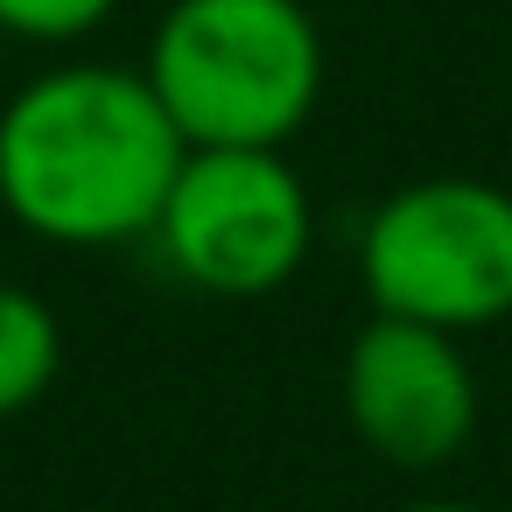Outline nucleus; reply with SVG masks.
<instances>
[{"label":"nucleus","instance_id":"4","mask_svg":"<svg viewBox=\"0 0 512 512\" xmlns=\"http://www.w3.org/2000/svg\"><path fill=\"white\" fill-rule=\"evenodd\" d=\"M148 239L190 288L253 302L295 281L316 211L281 148H190Z\"/></svg>","mask_w":512,"mask_h":512},{"label":"nucleus","instance_id":"6","mask_svg":"<svg viewBox=\"0 0 512 512\" xmlns=\"http://www.w3.org/2000/svg\"><path fill=\"white\" fill-rule=\"evenodd\" d=\"M57 365H64L57 309L22 281H0V421L29 414L57 386Z\"/></svg>","mask_w":512,"mask_h":512},{"label":"nucleus","instance_id":"5","mask_svg":"<svg viewBox=\"0 0 512 512\" xmlns=\"http://www.w3.org/2000/svg\"><path fill=\"white\" fill-rule=\"evenodd\" d=\"M344 421L372 456L435 470L477 428V372L449 330L372 316L344 351Z\"/></svg>","mask_w":512,"mask_h":512},{"label":"nucleus","instance_id":"7","mask_svg":"<svg viewBox=\"0 0 512 512\" xmlns=\"http://www.w3.org/2000/svg\"><path fill=\"white\" fill-rule=\"evenodd\" d=\"M113 8H120V0H0V36H22V43H78Z\"/></svg>","mask_w":512,"mask_h":512},{"label":"nucleus","instance_id":"2","mask_svg":"<svg viewBox=\"0 0 512 512\" xmlns=\"http://www.w3.org/2000/svg\"><path fill=\"white\" fill-rule=\"evenodd\" d=\"M141 78L183 148H281L323 92V36L302 0H169Z\"/></svg>","mask_w":512,"mask_h":512},{"label":"nucleus","instance_id":"1","mask_svg":"<svg viewBox=\"0 0 512 512\" xmlns=\"http://www.w3.org/2000/svg\"><path fill=\"white\" fill-rule=\"evenodd\" d=\"M183 155L141 71L57 64L0 106V211L50 246H127L155 232Z\"/></svg>","mask_w":512,"mask_h":512},{"label":"nucleus","instance_id":"8","mask_svg":"<svg viewBox=\"0 0 512 512\" xmlns=\"http://www.w3.org/2000/svg\"><path fill=\"white\" fill-rule=\"evenodd\" d=\"M400 512H491V505H463V498H414Z\"/></svg>","mask_w":512,"mask_h":512},{"label":"nucleus","instance_id":"3","mask_svg":"<svg viewBox=\"0 0 512 512\" xmlns=\"http://www.w3.org/2000/svg\"><path fill=\"white\" fill-rule=\"evenodd\" d=\"M372 316L428 330H484L512 316V190L477 176H428L393 190L358 239Z\"/></svg>","mask_w":512,"mask_h":512}]
</instances>
